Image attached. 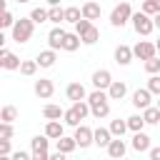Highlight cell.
I'll return each mask as SVG.
<instances>
[{
	"label": "cell",
	"mask_w": 160,
	"mask_h": 160,
	"mask_svg": "<svg viewBox=\"0 0 160 160\" xmlns=\"http://www.w3.org/2000/svg\"><path fill=\"white\" fill-rule=\"evenodd\" d=\"M125 95H128V82L125 80H115L110 85V90H108V98L110 100H122Z\"/></svg>",
	"instance_id": "ac0fdd59"
},
{
	"label": "cell",
	"mask_w": 160,
	"mask_h": 160,
	"mask_svg": "<svg viewBox=\"0 0 160 160\" xmlns=\"http://www.w3.org/2000/svg\"><path fill=\"white\" fill-rule=\"evenodd\" d=\"M30 148H32V152H48V148H50V138H45V135H35V138L30 140Z\"/></svg>",
	"instance_id": "d4e9b609"
},
{
	"label": "cell",
	"mask_w": 160,
	"mask_h": 160,
	"mask_svg": "<svg viewBox=\"0 0 160 160\" xmlns=\"http://www.w3.org/2000/svg\"><path fill=\"white\" fill-rule=\"evenodd\" d=\"M115 138H112V132H110V128H95V145L98 148H110V142H112Z\"/></svg>",
	"instance_id": "e0dca14e"
},
{
	"label": "cell",
	"mask_w": 160,
	"mask_h": 160,
	"mask_svg": "<svg viewBox=\"0 0 160 160\" xmlns=\"http://www.w3.org/2000/svg\"><path fill=\"white\" fill-rule=\"evenodd\" d=\"M125 120H128V130H130L132 135H135V132H142V128H145V120H142V112H140V115L135 112V115H130V118H125Z\"/></svg>",
	"instance_id": "cb8c5ba5"
},
{
	"label": "cell",
	"mask_w": 160,
	"mask_h": 160,
	"mask_svg": "<svg viewBox=\"0 0 160 160\" xmlns=\"http://www.w3.org/2000/svg\"><path fill=\"white\" fill-rule=\"evenodd\" d=\"M72 112H75L78 120L82 122V120L90 115V105H88V100H85V102H72Z\"/></svg>",
	"instance_id": "e575fe53"
},
{
	"label": "cell",
	"mask_w": 160,
	"mask_h": 160,
	"mask_svg": "<svg viewBox=\"0 0 160 160\" xmlns=\"http://www.w3.org/2000/svg\"><path fill=\"white\" fill-rule=\"evenodd\" d=\"M142 120H145V125H160V110L155 105L148 108V110H142Z\"/></svg>",
	"instance_id": "4dcf8cb0"
},
{
	"label": "cell",
	"mask_w": 160,
	"mask_h": 160,
	"mask_svg": "<svg viewBox=\"0 0 160 160\" xmlns=\"http://www.w3.org/2000/svg\"><path fill=\"white\" fill-rule=\"evenodd\" d=\"M88 105H90V115L98 118V120H102V118L110 115V98L102 90H92L88 95Z\"/></svg>",
	"instance_id": "6da1fadb"
},
{
	"label": "cell",
	"mask_w": 160,
	"mask_h": 160,
	"mask_svg": "<svg viewBox=\"0 0 160 160\" xmlns=\"http://www.w3.org/2000/svg\"><path fill=\"white\" fill-rule=\"evenodd\" d=\"M132 28H135L138 35H150V32L155 30V22H152V18H148L145 12H135V15H132Z\"/></svg>",
	"instance_id": "8992f818"
},
{
	"label": "cell",
	"mask_w": 160,
	"mask_h": 160,
	"mask_svg": "<svg viewBox=\"0 0 160 160\" xmlns=\"http://www.w3.org/2000/svg\"><path fill=\"white\" fill-rule=\"evenodd\" d=\"M50 160H68V155H62V152H58V150H55V152L50 155Z\"/></svg>",
	"instance_id": "f6af8a7d"
},
{
	"label": "cell",
	"mask_w": 160,
	"mask_h": 160,
	"mask_svg": "<svg viewBox=\"0 0 160 160\" xmlns=\"http://www.w3.org/2000/svg\"><path fill=\"white\" fill-rule=\"evenodd\" d=\"M55 60H58V52L55 50H42V52H38V58H35V62L40 65V68H52L55 65Z\"/></svg>",
	"instance_id": "d6986e66"
},
{
	"label": "cell",
	"mask_w": 160,
	"mask_h": 160,
	"mask_svg": "<svg viewBox=\"0 0 160 160\" xmlns=\"http://www.w3.org/2000/svg\"><path fill=\"white\" fill-rule=\"evenodd\" d=\"M62 122H65V125H72V128H80V125H82V122L78 120V115L72 112V108H68V110H65V118H62Z\"/></svg>",
	"instance_id": "74e56055"
},
{
	"label": "cell",
	"mask_w": 160,
	"mask_h": 160,
	"mask_svg": "<svg viewBox=\"0 0 160 160\" xmlns=\"http://www.w3.org/2000/svg\"><path fill=\"white\" fill-rule=\"evenodd\" d=\"M12 135H15L12 125H8V122H0V140H12Z\"/></svg>",
	"instance_id": "ab89813d"
},
{
	"label": "cell",
	"mask_w": 160,
	"mask_h": 160,
	"mask_svg": "<svg viewBox=\"0 0 160 160\" xmlns=\"http://www.w3.org/2000/svg\"><path fill=\"white\" fill-rule=\"evenodd\" d=\"M132 105H135L138 110H148V108H152V92H150L148 88H138V90L132 92Z\"/></svg>",
	"instance_id": "ba28073f"
},
{
	"label": "cell",
	"mask_w": 160,
	"mask_h": 160,
	"mask_svg": "<svg viewBox=\"0 0 160 160\" xmlns=\"http://www.w3.org/2000/svg\"><path fill=\"white\" fill-rule=\"evenodd\" d=\"M132 58H135V55H132V48H130V45H118V48H115V62H118V65L125 68V65L132 62Z\"/></svg>",
	"instance_id": "9a60e30c"
},
{
	"label": "cell",
	"mask_w": 160,
	"mask_h": 160,
	"mask_svg": "<svg viewBox=\"0 0 160 160\" xmlns=\"http://www.w3.org/2000/svg\"><path fill=\"white\" fill-rule=\"evenodd\" d=\"M148 155H150V160H160V145H155V148H152Z\"/></svg>",
	"instance_id": "7bdbcfd3"
},
{
	"label": "cell",
	"mask_w": 160,
	"mask_h": 160,
	"mask_svg": "<svg viewBox=\"0 0 160 160\" xmlns=\"http://www.w3.org/2000/svg\"><path fill=\"white\" fill-rule=\"evenodd\" d=\"M145 88H148V90H150L152 95H158V98H160V75H150V78H148V85H145Z\"/></svg>",
	"instance_id": "8d00e7d4"
},
{
	"label": "cell",
	"mask_w": 160,
	"mask_h": 160,
	"mask_svg": "<svg viewBox=\"0 0 160 160\" xmlns=\"http://www.w3.org/2000/svg\"><path fill=\"white\" fill-rule=\"evenodd\" d=\"M80 45H82L80 35H78V32H68V38H65V42H62V50H65V52H75Z\"/></svg>",
	"instance_id": "603a6c76"
},
{
	"label": "cell",
	"mask_w": 160,
	"mask_h": 160,
	"mask_svg": "<svg viewBox=\"0 0 160 160\" xmlns=\"http://www.w3.org/2000/svg\"><path fill=\"white\" fill-rule=\"evenodd\" d=\"M32 30H35V22H32L30 18H20V20L15 22V28H12V40H15L18 45H22V42H28V40L32 38Z\"/></svg>",
	"instance_id": "7a4b0ae2"
},
{
	"label": "cell",
	"mask_w": 160,
	"mask_h": 160,
	"mask_svg": "<svg viewBox=\"0 0 160 160\" xmlns=\"http://www.w3.org/2000/svg\"><path fill=\"white\" fill-rule=\"evenodd\" d=\"M12 120H18V108H15V105H5V108L0 110V122L12 125Z\"/></svg>",
	"instance_id": "f546056e"
},
{
	"label": "cell",
	"mask_w": 160,
	"mask_h": 160,
	"mask_svg": "<svg viewBox=\"0 0 160 160\" xmlns=\"http://www.w3.org/2000/svg\"><path fill=\"white\" fill-rule=\"evenodd\" d=\"M155 108H158V110H160V98H158V102H155Z\"/></svg>",
	"instance_id": "c3c4849f"
},
{
	"label": "cell",
	"mask_w": 160,
	"mask_h": 160,
	"mask_svg": "<svg viewBox=\"0 0 160 160\" xmlns=\"http://www.w3.org/2000/svg\"><path fill=\"white\" fill-rule=\"evenodd\" d=\"M15 22H18V20L12 18V12H10V10H2V15H0V28H10V30H12Z\"/></svg>",
	"instance_id": "d590c367"
},
{
	"label": "cell",
	"mask_w": 160,
	"mask_h": 160,
	"mask_svg": "<svg viewBox=\"0 0 160 160\" xmlns=\"http://www.w3.org/2000/svg\"><path fill=\"white\" fill-rule=\"evenodd\" d=\"M65 38H68V32L62 30V28H52L50 32H48V45H50V50H62V42H65Z\"/></svg>",
	"instance_id": "7c38bea8"
},
{
	"label": "cell",
	"mask_w": 160,
	"mask_h": 160,
	"mask_svg": "<svg viewBox=\"0 0 160 160\" xmlns=\"http://www.w3.org/2000/svg\"><path fill=\"white\" fill-rule=\"evenodd\" d=\"M75 148H78L75 138H60V140L55 142V150H58V152H62V155H70Z\"/></svg>",
	"instance_id": "7402d4cb"
},
{
	"label": "cell",
	"mask_w": 160,
	"mask_h": 160,
	"mask_svg": "<svg viewBox=\"0 0 160 160\" xmlns=\"http://www.w3.org/2000/svg\"><path fill=\"white\" fill-rule=\"evenodd\" d=\"M30 20H32L35 25H38V22H45V20H50V10H48V8H32Z\"/></svg>",
	"instance_id": "d6a6232c"
},
{
	"label": "cell",
	"mask_w": 160,
	"mask_h": 160,
	"mask_svg": "<svg viewBox=\"0 0 160 160\" xmlns=\"http://www.w3.org/2000/svg\"><path fill=\"white\" fill-rule=\"evenodd\" d=\"M90 82H92V88H95V90H102V92H108V90H110V85H112L115 80H112L110 70L100 68V70H95V72H92V80H90Z\"/></svg>",
	"instance_id": "52a82bcc"
},
{
	"label": "cell",
	"mask_w": 160,
	"mask_h": 160,
	"mask_svg": "<svg viewBox=\"0 0 160 160\" xmlns=\"http://www.w3.org/2000/svg\"><path fill=\"white\" fill-rule=\"evenodd\" d=\"M145 72L148 75H160V58H152L145 62Z\"/></svg>",
	"instance_id": "f35d334b"
},
{
	"label": "cell",
	"mask_w": 160,
	"mask_h": 160,
	"mask_svg": "<svg viewBox=\"0 0 160 160\" xmlns=\"http://www.w3.org/2000/svg\"><path fill=\"white\" fill-rule=\"evenodd\" d=\"M155 48H158V52H160V38H158V42H155Z\"/></svg>",
	"instance_id": "7dc6e473"
},
{
	"label": "cell",
	"mask_w": 160,
	"mask_h": 160,
	"mask_svg": "<svg viewBox=\"0 0 160 160\" xmlns=\"http://www.w3.org/2000/svg\"><path fill=\"white\" fill-rule=\"evenodd\" d=\"M10 158H12V160H32V155H28L25 150H15Z\"/></svg>",
	"instance_id": "b9f144b4"
},
{
	"label": "cell",
	"mask_w": 160,
	"mask_h": 160,
	"mask_svg": "<svg viewBox=\"0 0 160 160\" xmlns=\"http://www.w3.org/2000/svg\"><path fill=\"white\" fill-rule=\"evenodd\" d=\"M75 142H78V148L80 150H85V148H90V145H95V130L92 128H88V125H80V128H75Z\"/></svg>",
	"instance_id": "5b68a950"
},
{
	"label": "cell",
	"mask_w": 160,
	"mask_h": 160,
	"mask_svg": "<svg viewBox=\"0 0 160 160\" xmlns=\"http://www.w3.org/2000/svg\"><path fill=\"white\" fill-rule=\"evenodd\" d=\"M140 12H145L148 18L160 15V0H145V2H142V8H140Z\"/></svg>",
	"instance_id": "1f68e13d"
},
{
	"label": "cell",
	"mask_w": 160,
	"mask_h": 160,
	"mask_svg": "<svg viewBox=\"0 0 160 160\" xmlns=\"http://www.w3.org/2000/svg\"><path fill=\"white\" fill-rule=\"evenodd\" d=\"M35 95L40 98V100H48V98H52V92H55V85H52V80H48V78H40V80H35Z\"/></svg>",
	"instance_id": "8fae6325"
},
{
	"label": "cell",
	"mask_w": 160,
	"mask_h": 160,
	"mask_svg": "<svg viewBox=\"0 0 160 160\" xmlns=\"http://www.w3.org/2000/svg\"><path fill=\"white\" fill-rule=\"evenodd\" d=\"M80 10H82V20H100V15H102V10H100V5L98 2H82L80 5Z\"/></svg>",
	"instance_id": "2e32d148"
},
{
	"label": "cell",
	"mask_w": 160,
	"mask_h": 160,
	"mask_svg": "<svg viewBox=\"0 0 160 160\" xmlns=\"http://www.w3.org/2000/svg\"><path fill=\"white\" fill-rule=\"evenodd\" d=\"M50 22H55V28H60V22H65V8L60 5H50Z\"/></svg>",
	"instance_id": "f1b7e54d"
},
{
	"label": "cell",
	"mask_w": 160,
	"mask_h": 160,
	"mask_svg": "<svg viewBox=\"0 0 160 160\" xmlns=\"http://www.w3.org/2000/svg\"><path fill=\"white\" fill-rule=\"evenodd\" d=\"M132 8H130V2H120V5H115L112 8V12H110V25L112 28H122V25H128V20H132Z\"/></svg>",
	"instance_id": "3957f363"
},
{
	"label": "cell",
	"mask_w": 160,
	"mask_h": 160,
	"mask_svg": "<svg viewBox=\"0 0 160 160\" xmlns=\"http://www.w3.org/2000/svg\"><path fill=\"white\" fill-rule=\"evenodd\" d=\"M0 65L5 68V70H20V65H22V60L15 55V52H10V50H5V48H0Z\"/></svg>",
	"instance_id": "30bf717a"
},
{
	"label": "cell",
	"mask_w": 160,
	"mask_h": 160,
	"mask_svg": "<svg viewBox=\"0 0 160 160\" xmlns=\"http://www.w3.org/2000/svg\"><path fill=\"white\" fill-rule=\"evenodd\" d=\"M152 22H155V28H160V15H155V18H152Z\"/></svg>",
	"instance_id": "bcb514c9"
},
{
	"label": "cell",
	"mask_w": 160,
	"mask_h": 160,
	"mask_svg": "<svg viewBox=\"0 0 160 160\" xmlns=\"http://www.w3.org/2000/svg\"><path fill=\"white\" fill-rule=\"evenodd\" d=\"M110 132H112V138H122L128 132V120H120V118L110 120Z\"/></svg>",
	"instance_id": "83f0119b"
},
{
	"label": "cell",
	"mask_w": 160,
	"mask_h": 160,
	"mask_svg": "<svg viewBox=\"0 0 160 160\" xmlns=\"http://www.w3.org/2000/svg\"><path fill=\"white\" fill-rule=\"evenodd\" d=\"M132 55L148 62V60L158 58V48H155V42H150V40H140V42L132 45Z\"/></svg>",
	"instance_id": "277c9868"
},
{
	"label": "cell",
	"mask_w": 160,
	"mask_h": 160,
	"mask_svg": "<svg viewBox=\"0 0 160 160\" xmlns=\"http://www.w3.org/2000/svg\"><path fill=\"white\" fill-rule=\"evenodd\" d=\"M12 155V145L10 140H0V158H10Z\"/></svg>",
	"instance_id": "60d3db41"
},
{
	"label": "cell",
	"mask_w": 160,
	"mask_h": 160,
	"mask_svg": "<svg viewBox=\"0 0 160 160\" xmlns=\"http://www.w3.org/2000/svg\"><path fill=\"white\" fill-rule=\"evenodd\" d=\"M42 118H45L48 122H52V120H60V118H65V110H62L60 105H52V102H48V105L42 108Z\"/></svg>",
	"instance_id": "ffe728a7"
},
{
	"label": "cell",
	"mask_w": 160,
	"mask_h": 160,
	"mask_svg": "<svg viewBox=\"0 0 160 160\" xmlns=\"http://www.w3.org/2000/svg\"><path fill=\"white\" fill-rule=\"evenodd\" d=\"M65 95H68V100H72V102H85V100H88V90H85L82 82H70V85L65 88Z\"/></svg>",
	"instance_id": "9c48e42d"
},
{
	"label": "cell",
	"mask_w": 160,
	"mask_h": 160,
	"mask_svg": "<svg viewBox=\"0 0 160 160\" xmlns=\"http://www.w3.org/2000/svg\"><path fill=\"white\" fill-rule=\"evenodd\" d=\"M80 20H82V10H80L78 5H68V8H65V22L78 25Z\"/></svg>",
	"instance_id": "484cf974"
},
{
	"label": "cell",
	"mask_w": 160,
	"mask_h": 160,
	"mask_svg": "<svg viewBox=\"0 0 160 160\" xmlns=\"http://www.w3.org/2000/svg\"><path fill=\"white\" fill-rule=\"evenodd\" d=\"M0 160H12V158H0Z\"/></svg>",
	"instance_id": "681fc988"
},
{
	"label": "cell",
	"mask_w": 160,
	"mask_h": 160,
	"mask_svg": "<svg viewBox=\"0 0 160 160\" xmlns=\"http://www.w3.org/2000/svg\"><path fill=\"white\" fill-rule=\"evenodd\" d=\"M32 160H50L48 152H32Z\"/></svg>",
	"instance_id": "ee69618b"
},
{
	"label": "cell",
	"mask_w": 160,
	"mask_h": 160,
	"mask_svg": "<svg viewBox=\"0 0 160 160\" xmlns=\"http://www.w3.org/2000/svg\"><path fill=\"white\" fill-rule=\"evenodd\" d=\"M130 145H132L135 152H150V150H152V142H150V135H148V132H135Z\"/></svg>",
	"instance_id": "4fadbf2b"
},
{
	"label": "cell",
	"mask_w": 160,
	"mask_h": 160,
	"mask_svg": "<svg viewBox=\"0 0 160 160\" xmlns=\"http://www.w3.org/2000/svg\"><path fill=\"white\" fill-rule=\"evenodd\" d=\"M80 40H82V45H95V42L100 40V30H98L95 25H90V28L80 35Z\"/></svg>",
	"instance_id": "4316f807"
},
{
	"label": "cell",
	"mask_w": 160,
	"mask_h": 160,
	"mask_svg": "<svg viewBox=\"0 0 160 160\" xmlns=\"http://www.w3.org/2000/svg\"><path fill=\"white\" fill-rule=\"evenodd\" d=\"M42 135L58 142L60 138H65V135H62V122H60V120H52V122H48V125H45V132H42Z\"/></svg>",
	"instance_id": "44dd1931"
},
{
	"label": "cell",
	"mask_w": 160,
	"mask_h": 160,
	"mask_svg": "<svg viewBox=\"0 0 160 160\" xmlns=\"http://www.w3.org/2000/svg\"><path fill=\"white\" fill-rule=\"evenodd\" d=\"M38 62L35 60H22V65H20V75H25V78H32L35 72H38Z\"/></svg>",
	"instance_id": "836d02e7"
},
{
	"label": "cell",
	"mask_w": 160,
	"mask_h": 160,
	"mask_svg": "<svg viewBox=\"0 0 160 160\" xmlns=\"http://www.w3.org/2000/svg\"><path fill=\"white\" fill-rule=\"evenodd\" d=\"M125 152H128V145H125V140H122V138H115V140L110 142V148H108L110 160H122V158H125Z\"/></svg>",
	"instance_id": "5bb4252c"
}]
</instances>
